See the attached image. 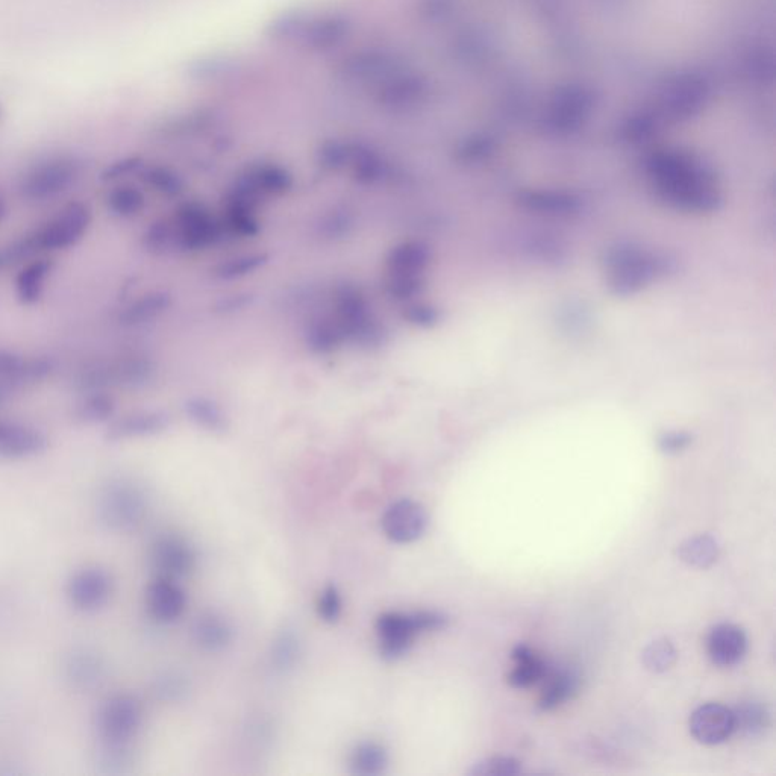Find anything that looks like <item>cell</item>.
<instances>
[{
    "label": "cell",
    "mask_w": 776,
    "mask_h": 776,
    "mask_svg": "<svg viewBox=\"0 0 776 776\" xmlns=\"http://www.w3.org/2000/svg\"><path fill=\"white\" fill-rule=\"evenodd\" d=\"M655 196L673 210L689 214H711L720 210L723 194L719 182L693 161L661 157L649 166Z\"/></svg>",
    "instance_id": "cell-1"
},
{
    "label": "cell",
    "mask_w": 776,
    "mask_h": 776,
    "mask_svg": "<svg viewBox=\"0 0 776 776\" xmlns=\"http://www.w3.org/2000/svg\"><path fill=\"white\" fill-rule=\"evenodd\" d=\"M607 282L620 298L637 295L654 284L667 270V260L636 245H619L608 251Z\"/></svg>",
    "instance_id": "cell-2"
},
{
    "label": "cell",
    "mask_w": 776,
    "mask_h": 776,
    "mask_svg": "<svg viewBox=\"0 0 776 776\" xmlns=\"http://www.w3.org/2000/svg\"><path fill=\"white\" fill-rule=\"evenodd\" d=\"M148 511V493L129 478L110 479L97 495V520L108 531H134L143 523Z\"/></svg>",
    "instance_id": "cell-3"
},
{
    "label": "cell",
    "mask_w": 776,
    "mask_h": 776,
    "mask_svg": "<svg viewBox=\"0 0 776 776\" xmlns=\"http://www.w3.org/2000/svg\"><path fill=\"white\" fill-rule=\"evenodd\" d=\"M448 623V616L439 611L384 613L376 620L379 652L385 660H398L410 651L419 634L440 631L445 629Z\"/></svg>",
    "instance_id": "cell-4"
},
{
    "label": "cell",
    "mask_w": 776,
    "mask_h": 776,
    "mask_svg": "<svg viewBox=\"0 0 776 776\" xmlns=\"http://www.w3.org/2000/svg\"><path fill=\"white\" fill-rule=\"evenodd\" d=\"M143 725L140 701L129 693L108 696L94 716L97 742L102 748L131 749Z\"/></svg>",
    "instance_id": "cell-5"
},
{
    "label": "cell",
    "mask_w": 776,
    "mask_h": 776,
    "mask_svg": "<svg viewBox=\"0 0 776 776\" xmlns=\"http://www.w3.org/2000/svg\"><path fill=\"white\" fill-rule=\"evenodd\" d=\"M116 592V581L110 570L99 564H88L75 570L67 579L66 599L73 610L94 614L104 610Z\"/></svg>",
    "instance_id": "cell-6"
},
{
    "label": "cell",
    "mask_w": 776,
    "mask_h": 776,
    "mask_svg": "<svg viewBox=\"0 0 776 776\" xmlns=\"http://www.w3.org/2000/svg\"><path fill=\"white\" fill-rule=\"evenodd\" d=\"M81 175V164L70 158L49 161L35 167L20 182V196L26 201L43 202L54 199L76 184Z\"/></svg>",
    "instance_id": "cell-7"
},
{
    "label": "cell",
    "mask_w": 776,
    "mask_h": 776,
    "mask_svg": "<svg viewBox=\"0 0 776 776\" xmlns=\"http://www.w3.org/2000/svg\"><path fill=\"white\" fill-rule=\"evenodd\" d=\"M93 214L84 202H72L57 217L35 232L40 251H64L72 248L90 228Z\"/></svg>",
    "instance_id": "cell-8"
},
{
    "label": "cell",
    "mask_w": 776,
    "mask_h": 776,
    "mask_svg": "<svg viewBox=\"0 0 776 776\" xmlns=\"http://www.w3.org/2000/svg\"><path fill=\"white\" fill-rule=\"evenodd\" d=\"M429 517L423 505L411 499H402L390 505L382 516L385 536L398 545H408L423 537Z\"/></svg>",
    "instance_id": "cell-9"
},
{
    "label": "cell",
    "mask_w": 776,
    "mask_h": 776,
    "mask_svg": "<svg viewBox=\"0 0 776 776\" xmlns=\"http://www.w3.org/2000/svg\"><path fill=\"white\" fill-rule=\"evenodd\" d=\"M151 563L157 576L178 581L193 570L196 554L187 540L166 534L152 543Z\"/></svg>",
    "instance_id": "cell-10"
},
{
    "label": "cell",
    "mask_w": 776,
    "mask_h": 776,
    "mask_svg": "<svg viewBox=\"0 0 776 776\" xmlns=\"http://www.w3.org/2000/svg\"><path fill=\"white\" fill-rule=\"evenodd\" d=\"M49 449V437L41 429L23 423L0 420V457L28 460Z\"/></svg>",
    "instance_id": "cell-11"
},
{
    "label": "cell",
    "mask_w": 776,
    "mask_h": 776,
    "mask_svg": "<svg viewBox=\"0 0 776 776\" xmlns=\"http://www.w3.org/2000/svg\"><path fill=\"white\" fill-rule=\"evenodd\" d=\"M170 425H172V417L167 411H137L111 422L105 432V439L111 443L148 439V437L163 434Z\"/></svg>",
    "instance_id": "cell-12"
},
{
    "label": "cell",
    "mask_w": 776,
    "mask_h": 776,
    "mask_svg": "<svg viewBox=\"0 0 776 776\" xmlns=\"http://www.w3.org/2000/svg\"><path fill=\"white\" fill-rule=\"evenodd\" d=\"M736 731L731 708L720 704H705L690 716V733L702 745H719Z\"/></svg>",
    "instance_id": "cell-13"
},
{
    "label": "cell",
    "mask_w": 776,
    "mask_h": 776,
    "mask_svg": "<svg viewBox=\"0 0 776 776\" xmlns=\"http://www.w3.org/2000/svg\"><path fill=\"white\" fill-rule=\"evenodd\" d=\"M187 598L175 579L157 576L146 589V608L158 623H173L184 613Z\"/></svg>",
    "instance_id": "cell-14"
},
{
    "label": "cell",
    "mask_w": 776,
    "mask_h": 776,
    "mask_svg": "<svg viewBox=\"0 0 776 776\" xmlns=\"http://www.w3.org/2000/svg\"><path fill=\"white\" fill-rule=\"evenodd\" d=\"M542 695L539 705L542 710L551 711L572 699L581 687L582 676L573 664H555L546 669L543 676Z\"/></svg>",
    "instance_id": "cell-15"
},
{
    "label": "cell",
    "mask_w": 776,
    "mask_h": 776,
    "mask_svg": "<svg viewBox=\"0 0 776 776\" xmlns=\"http://www.w3.org/2000/svg\"><path fill=\"white\" fill-rule=\"evenodd\" d=\"M708 655L714 664L731 667L745 657L748 639L745 631L733 623H720L708 636Z\"/></svg>",
    "instance_id": "cell-16"
},
{
    "label": "cell",
    "mask_w": 776,
    "mask_h": 776,
    "mask_svg": "<svg viewBox=\"0 0 776 776\" xmlns=\"http://www.w3.org/2000/svg\"><path fill=\"white\" fill-rule=\"evenodd\" d=\"M517 202L525 210L534 211L543 216L558 217V219L576 216L582 208L581 198L576 194L554 190L525 191L519 194Z\"/></svg>",
    "instance_id": "cell-17"
},
{
    "label": "cell",
    "mask_w": 776,
    "mask_h": 776,
    "mask_svg": "<svg viewBox=\"0 0 776 776\" xmlns=\"http://www.w3.org/2000/svg\"><path fill=\"white\" fill-rule=\"evenodd\" d=\"M64 667L67 679L78 689L90 690L104 681V658L91 649H73Z\"/></svg>",
    "instance_id": "cell-18"
},
{
    "label": "cell",
    "mask_w": 776,
    "mask_h": 776,
    "mask_svg": "<svg viewBox=\"0 0 776 776\" xmlns=\"http://www.w3.org/2000/svg\"><path fill=\"white\" fill-rule=\"evenodd\" d=\"M172 302V295L167 293V291H149L146 295L131 302V304L120 313V325L132 328V326H141L146 325V323H152L154 320L160 319L163 314H166L167 311L170 310Z\"/></svg>",
    "instance_id": "cell-19"
},
{
    "label": "cell",
    "mask_w": 776,
    "mask_h": 776,
    "mask_svg": "<svg viewBox=\"0 0 776 776\" xmlns=\"http://www.w3.org/2000/svg\"><path fill=\"white\" fill-rule=\"evenodd\" d=\"M191 634H193V640L198 643L199 648L208 652L222 651L232 640L231 625L223 617L214 613H205L199 616L194 622Z\"/></svg>",
    "instance_id": "cell-20"
},
{
    "label": "cell",
    "mask_w": 776,
    "mask_h": 776,
    "mask_svg": "<svg viewBox=\"0 0 776 776\" xmlns=\"http://www.w3.org/2000/svg\"><path fill=\"white\" fill-rule=\"evenodd\" d=\"M513 660L516 666L508 675V683L517 689H526L539 683L548 669V663H545L526 645H519L513 649Z\"/></svg>",
    "instance_id": "cell-21"
},
{
    "label": "cell",
    "mask_w": 776,
    "mask_h": 776,
    "mask_svg": "<svg viewBox=\"0 0 776 776\" xmlns=\"http://www.w3.org/2000/svg\"><path fill=\"white\" fill-rule=\"evenodd\" d=\"M54 261L37 260L20 270L16 279L17 298L22 304L32 305L38 302L43 293L44 281L51 275Z\"/></svg>",
    "instance_id": "cell-22"
},
{
    "label": "cell",
    "mask_w": 776,
    "mask_h": 776,
    "mask_svg": "<svg viewBox=\"0 0 776 776\" xmlns=\"http://www.w3.org/2000/svg\"><path fill=\"white\" fill-rule=\"evenodd\" d=\"M720 549L716 540L707 534L690 537L681 543L678 548L679 560L696 567V569H708L719 558Z\"/></svg>",
    "instance_id": "cell-23"
},
{
    "label": "cell",
    "mask_w": 776,
    "mask_h": 776,
    "mask_svg": "<svg viewBox=\"0 0 776 776\" xmlns=\"http://www.w3.org/2000/svg\"><path fill=\"white\" fill-rule=\"evenodd\" d=\"M117 404L113 396L105 392L87 393L84 399L76 405L75 419L85 425H99L113 419Z\"/></svg>",
    "instance_id": "cell-24"
},
{
    "label": "cell",
    "mask_w": 776,
    "mask_h": 776,
    "mask_svg": "<svg viewBox=\"0 0 776 776\" xmlns=\"http://www.w3.org/2000/svg\"><path fill=\"white\" fill-rule=\"evenodd\" d=\"M388 764L387 749L376 742H363L355 746L351 755V769L355 775L378 776Z\"/></svg>",
    "instance_id": "cell-25"
},
{
    "label": "cell",
    "mask_w": 776,
    "mask_h": 776,
    "mask_svg": "<svg viewBox=\"0 0 776 776\" xmlns=\"http://www.w3.org/2000/svg\"><path fill=\"white\" fill-rule=\"evenodd\" d=\"M734 726L748 737H760L770 726V713L766 705L757 701H745L733 710Z\"/></svg>",
    "instance_id": "cell-26"
},
{
    "label": "cell",
    "mask_w": 776,
    "mask_h": 776,
    "mask_svg": "<svg viewBox=\"0 0 776 776\" xmlns=\"http://www.w3.org/2000/svg\"><path fill=\"white\" fill-rule=\"evenodd\" d=\"M105 204L113 216L129 219V217L137 216L144 210L146 196L140 188L122 185V187L114 188L107 194Z\"/></svg>",
    "instance_id": "cell-27"
},
{
    "label": "cell",
    "mask_w": 776,
    "mask_h": 776,
    "mask_svg": "<svg viewBox=\"0 0 776 776\" xmlns=\"http://www.w3.org/2000/svg\"><path fill=\"white\" fill-rule=\"evenodd\" d=\"M301 654V643L293 629H284L272 646V661L276 669L287 670L295 666Z\"/></svg>",
    "instance_id": "cell-28"
},
{
    "label": "cell",
    "mask_w": 776,
    "mask_h": 776,
    "mask_svg": "<svg viewBox=\"0 0 776 776\" xmlns=\"http://www.w3.org/2000/svg\"><path fill=\"white\" fill-rule=\"evenodd\" d=\"M676 649L669 640L660 639L646 646L642 661L646 669L654 673L667 672L676 663Z\"/></svg>",
    "instance_id": "cell-29"
},
{
    "label": "cell",
    "mask_w": 776,
    "mask_h": 776,
    "mask_svg": "<svg viewBox=\"0 0 776 776\" xmlns=\"http://www.w3.org/2000/svg\"><path fill=\"white\" fill-rule=\"evenodd\" d=\"M522 773V766L513 757H492L478 761L470 767L472 776H516Z\"/></svg>",
    "instance_id": "cell-30"
},
{
    "label": "cell",
    "mask_w": 776,
    "mask_h": 776,
    "mask_svg": "<svg viewBox=\"0 0 776 776\" xmlns=\"http://www.w3.org/2000/svg\"><path fill=\"white\" fill-rule=\"evenodd\" d=\"M342 607V596H340L337 587H325L323 592L320 593L319 602H317L319 616L322 617L325 622H337L338 617L342 614Z\"/></svg>",
    "instance_id": "cell-31"
},
{
    "label": "cell",
    "mask_w": 776,
    "mask_h": 776,
    "mask_svg": "<svg viewBox=\"0 0 776 776\" xmlns=\"http://www.w3.org/2000/svg\"><path fill=\"white\" fill-rule=\"evenodd\" d=\"M141 166L143 164H141L140 158H126V160L117 161V163L107 167L102 172L101 179L104 182L117 181V179L126 178V176L140 172Z\"/></svg>",
    "instance_id": "cell-32"
},
{
    "label": "cell",
    "mask_w": 776,
    "mask_h": 776,
    "mask_svg": "<svg viewBox=\"0 0 776 776\" xmlns=\"http://www.w3.org/2000/svg\"><path fill=\"white\" fill-rule=\"evenodd\" d=\"M690 443H692V435L683 431H672L661 435L658 445L664 454H678L683 452Z\"/></svg>",
    "instance_id": "cell-33"
},
{
    "label": "cell",
    "mask_w": 776,
    "mask_h": 776,
    "mask_svg": "<svg viewBox=\"0 0 776 776\" xmlns=\"http://www.w3.org/2000/svg\"><path fill=\"white\" fill-rule=\"evenodd\" d=\"M184 683L178 676H164L163 679L158 681L157 693L166 699L178 698L181 693H184Z\"/></svg>",
    "instance_id": "cell-34"
},
{
    "label": "cell",
    "mask_w": 776,
    "mask_h": 776,
    "mask_svg": "<svg viewBox=\"0 0 776 776\" xmlns=\"http://www.w3.org/2000/svg\"><path fill=\"white\" fill-rule=\"evenodd\" d=\"M5 216H7V204H5L4 199L0 198V222L5 219Z\"/></svg>",
    "instance_id": "cell-35"
}]
</instances>
